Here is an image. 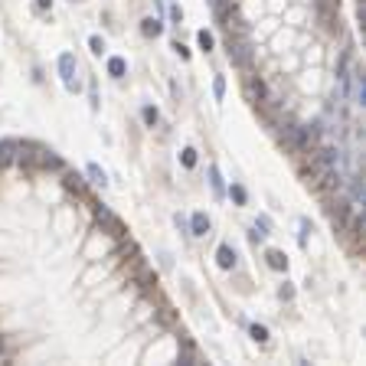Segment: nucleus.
Returning a JSON list of instances; mask_svg holds the SVG:
<instances>
[{
	"label": "nucleus",
	"instance_id": "10",
	"mask_svg": "<svg viewBox=\"0 0 366 366\" xmlns=\"http://www.w3.org/2000/svg\"><path fill=\"white\" fill-rule=\"evenodd\" d=\"M141 118H144V124H147V128H154L161 115H157V108H154V105H144V108H141Z\"/></svg>",
	"mask_w": 366,
	"mask_h": 366
},
{
	"label": "nucleus",
	"instance_id": "9",
	"mask_svg": "<svg viewBox=\"0 0 366 366\" xmlns=\"http://www.w3.org/2000/svg\"><path fill=\"white\" fill-rule=\"evenodd\" d=\"M88 177H92V183H98V186H108V177H105V170H101L98 164H88Z\"/></svg>",
	"mask_w": 366,
	"mask_h": 366
},
{
	"label": "nucleus",
	"instance_id": "11",
	"mask_svg": "<svg viewBox=\"0 0 366 366\" xmlns=\"http://www.w3.org/2000/svg\"><path fill=\"white\" fill-rule=\"evenodd\" d=\"M13 150H20V144H17V141H0V161H10Z\"/></svg>",
	"mask_w": 366,
	"mask_h": 366
},
{
	"label": "nucleus",
	"instance_id": "15",
	"mask_svg": "<svg viewBox=\"0 0 366 366\" xmlns=\"http://www.w3.org/2000/svg\"><path fill=\"white\" fill-rule=\"evenodd\" d=\"M88 49H92L95 56H101V53H105V39L101 36H88Z\"/></svg>",
	"mask_w": 366,
	"mask_h": 366
},
{
	"label": "nucleus",
	"instance_id": "12",
	"mask_svg": "<svg viewBox=\"0 0 366 366\" xmlns=\"http://www.w3.org/2000/svg\"><path fill=\"white\" fill-rule=\"evenodd\" d=\"M248 334H252V340L268 343V327H262V324H252V327H248Z\"/></svg>",
	"mask_w": 366,
	"mask_h": 366
},
{
	"label": "nucleus",
	"instance_id": "5",
	"mask_svg": "<svg viewBox=\"0 0 366 366\" xmlns=\"http://www.w3.org/2000/svg\"><path fill=\"white\" fill-rule=\"evenodd\" d=\"M216 262H219V268H232V265H236V252H232V245H219Z\"/></svg>",
	"mask_w": 366,
	"mask_h": 366
},
{
	"label": "nucleus",
	"instance_id": "4",
	"mask_svg": "<svg viewBox=\"0 0 366 366\" xmlns=\"http://www.w3.org/2000/svg\"><path fill=\"white\" fill-rule=\"evenodd\" d=\"M229 56L236 59L239 66H248V59H252V56H248V46L245 43H232V39H229Z\"/></svg>",
	"mask_w": 366,
	"mask_h": 366
},
{
	"label": "nucleus",
	"instance_id": "16",
	"mask_svg": "<svg viewBox=\"0 0 366 366\" xmlns=\"http://www.w3.org/2000/svg\"><path fill=\"white\" fill-rule=\"evenodd\" d=\"M210 183L216 193H223V177H219V167H210Z\"/></svg>",
	"mask_w": 366,
	"mask_h": 366
},
{
	"label": "nucleus",
	"instance_id": "7",
	"mask_svg": "<svg viewBox=\"0 0 366 366\" xmlns=\"http://www.w3.org/2000/svg\"><path fill=\"white\" fill-rule=\"evenodd\" d=\"M161 30H164V23H161V20H154V17H147L141 23V33H144V36H161Z\"/></svg>",
	"mask_w": 366,
	"mask_h": 366
},
{
	"label": "nucleus",
	"instance_id": "17",
	"mask_svg": "<svg viewBox=\"0 0 366 366\" xmlns=\"http://www.w3.org/2000/svg\"><path fill=\"white\" fill-rule=\"evenodd\" d=\"M196 39H199V46H203L206 53L213 49V36H210V33H206V30H199V33H196Z\"/></svg>",
	"mask_w": 366,
	"mask_h": 366
},
{
	"label": "nucleus",
	"instance_id": "13",
	"mask_svg": "<svg viewBox=\"0 0 366 366\" xmlns=\"http://www.w3.org/2000/svg\"><path fill=\"white\" fill-rule=\"evenodd\" d=\"M213 95H216V101H223V95H226V75H216V79H213Z\"/></svg>",
	"mask_w": 366,
	"mask_h": 366
},
{
	"label": "nucleus",
	"instance_id": "8",
	"mask_svg": "<svg viewBox=\"0 0 366 366\" xmlns=\"http://www.w3.org/2000/svg\"><path fill=\"white\" fill-rule=\"evenodd\" d=\"M265 258H268V268H275V272H285V268H288V258L281 252H268Z\"/></svg>",
	"mask_w": 366,
	"mask_h": 366
},
{
	"label": "nucleus",
	"instance_id": "2",
	"mask_svg": "<svg viewBox=\"0 0 366 366\" xmlns=\"http://www.w3.org/2000/svg\"><path fill=\"white\" fill-rule=\"evenodd\" d=\"M347 82H350V88H353V92H350V101H353V105H363V98H366V88H363L360 72H350V75H347Z\"/></svg>",
	"mask_w": 366,
	"mask_h": 366
},
{
	"label": "nucleus",
	"instance_id": "19",
	"mask_svg": "<svg viewBox=\"0 0 366 366\" xmlns=\"http://www.w3.org/2000/svg\"><path fill=\"white\" fill-rule=\"evenodd\" d=\"M229 193H232V199H236V203H245V199H248V196H245V190H242V186H232V190H229Z\"/></svg>",
	"mask_w": 366,
	"mask_h": 366
},
{
	"label": "nucleus",
	"instance_id": "14",
	"mask_svg": "<svg viewBox=\"0 0 366 366\" xmlns=\"http://www.w3.org/2000/svg\"><path fill=\"white\" fill-rule=\"evenodd\" d=\"M180 164H183V167H196V150H193V147H183L180 150Z\"/></svg>",
	"mask_w": 366,
	"mask_h": 366
},
{
	"label": "nucleus",
	"instance_id": "20",
	"mask_svg": "<svg viewBox=\"0 0 366 366\" xmlns=\"http://www.w3.org/2000/svg\"><path fill=\"white\" fill-rule=\"evenodd\" d=\"M53 4V0H39V7H49Z\"/></svg>",
	"mask_w": 366,
	"mask_h": 366
},
{
	"label": "nucleus",
	"instance_id": "6",
	"mask_svg": "<svg viewBox=\"0 0 366 366\" xmlns=\"http://www.w3.org/2000/svg\"><path fill=\"white\" fill-rule=\"evenodd\" d=\"M124 72H128V62H124L121 56H112V59H108V75H112V79H121Z\"/></svg>",
	"mask_w": 366,
	"mask_h": 366
},
{
	"label": "nucleus",
	"instance_id": "3",
	"mask_svg": "<svg viewBox=\"0 0 366 366\" xmlns=\"http://www.w3.org/2000/svg\"><path fill=\"white\" fill-rule=\"evenodd\" d=\"M190 232H193V236H206V232H210V216H206V213H193Z\"/></svg>",
	"mask_w": 366,
	"mask_h": 366
},
{
	"label": "nucleus",
	"instance_id": "18",
	"mask_svg": "<svg viewBox=\"0 0 366 366\" xmlns=\"http://www.w3.org/2000/svg\"><path fill=\"white\" fill-rule=\"evenodd\" d=\"M268 226H272V223H268V219L262 216L258 223H255V229H258V232H255V239H258V236H268Z\"/></svg>",
	"mask_w": 366,
	"mask_h": 366
},
{
	"label": "nucleus",
	"instance_id": "1",
	"mask_svg": "<svg viewBox=\"0 0 366 366\" xmlns=\"http://www.w3.org/2000/svg\"><path fill=\"white\" fill-rule=\"evenodd\" d=\"M59 75H62V85L69 92H79V66H75L72 53H62L59 56Z\"/></svg>",
	"mask_w": 366,
	"mask_h": 366
}]
</instances>
